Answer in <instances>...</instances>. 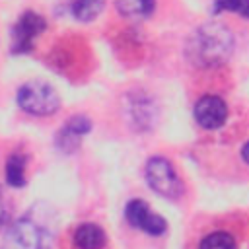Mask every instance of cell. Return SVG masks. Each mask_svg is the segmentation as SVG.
I'll return each instance as SVG.
<instances>
[{
  "label": "cell",
  "instance_id": "obj_1",
  "mask_svg": "<svg viewBox=\"0 0 249 249\" xmlns=\"http://www.w3.org/2000/svg\"><path fill=\"white\" fill-rule=\"evenodd\" d=\"M185 51L189 60L196 66H218L224 64L233 53V35L224 23L208 21L193 31Z\"/></svg>",
  "mask_w": 249,
  "mask_h": 249
},
{
  "label": "cell",
  "instance_id": "obj_2",
  "mask_svg": "<svg viewBox=\"0 0 249 249\" xmlns=\"http://www.w3.org/2000/svg\"><path fill=\"white\" fill-rule=\"evenodd\" d=\"M18 105L33 117H47L58 111L60 99L51 84L43 80H29L18 89Z\"/></svg>",
  "mask_w": 249,
  "mask_h": 249
},
{
  "label": "cell",
  "instance_id": "obj_3",
  "mask_svg": "<svg viewBox=\"0 0 249 249\" xmlns=\"http://www.w3.org/2000/svg\"><path fill=\"white\" fill-rule=\"evenodd\" d=\"M146 181L152 187L154 193L165 196V198H179L183 195V183L173 169V165L165 158H152L146 163Z\"/></svg>",
  "mask_w": 249,
  "mask_h": 249
},
{
  "label": "cell",
  "instance_id": "obj_4",
  "mask_svg": "<svg viewBox=\"0 0 249 249\" xmlns=\"http://www.w3.org/2000/svg\"><path fill=\"white\" fill-rule=\"evenodd\" d=\"M0 249H45V233L35 220L19 218L8 228Z\"/></svg>",
  "mask_w": 249,
  "mask_h": 249
},
{
  "label": "cell",
  "instance_id": "obj_5",
  "mask_svg": "<svg viewBox=\"0 0 249 249\" xmlns=\"http://www.w3.org/2000/svg\"><path fill=\"white\" fill-rule=\"evenodd\" d=\"M47 21L37 12H23L12 29V53L25 54L33 49L35 39L45 31Z\"/></svg>",
  "mask_w": 249,
  "mask_h": 249
},
{
  "label": "cell",
  "instance_id": "obj_6",
  "mask_svg": "<svg viewBox=\"0 0 249 249\" xmlns=\"http://www.w3.org/2000/svg\"><path fill=\"white\" fill-rule=\"evenodd\" d=\"M124 216L130 226L144 230L150 235H161L167 230V222L160 214H154L150 210V206L146 204V200H140V198H132L126 204Z\"/></svg>",
  "mask_w": 249,
  "mask_h": 249
},
{
  "label": "cell",
  "instance_id": "obj_7",
  "mask_svg": "<svg viewBox=\"0 0 249 249\" xmlns=\"http://www.w3.org/2000/svg\"><path fill=\"white\" fill-rule=\"evenodd\" d=\"M195 119L200 126L208 130L220 128L228 119V105L218 95H204L195 105Z\"/></svg>",
  "mask_w": 249,
  "mask_h": 249
},
{
  "label": "cell",
  "instance_id": "obj_8",
  "mask_svg": "<svg viewBox=\"0 0 249 249\" xmlns=\"http://www.w3.org/2000/svg\"><path fill=\"white\" fill-rule=\"evenodd\" d=\"M91 130V121L84 115H74L66 121L64 128L56 134V148L64 154H72L80 146V138Z\"/></svg>",
  "mask_w": 249,
  "mask_h": 249
},
{
  "label": "cell",
  "instance_id": "obj_9",
  "mask_svg": "<svg viewBox=\"0 0 249 249\" xmlns=\"http://www.w3.org/2000/svg\"><path fill=\"white\" fill-rule=\"evenodd\" d=\"M72 241L76 249H103L107 243V237H105V231L97 224L86 222L74 230Z\"/></svg>",
  "mask_w": 249,
  "mask_h": 249
},
{
  "label": "cell",
  "instance_id": "obj_10",
  "mask_svg": "<svg viewBox=\"0 0 249 249\" xmlns=\"http://www.w3.org/2000/svg\"><path fill=\"white\" fill-rule=\"evenodd\" d=\"M25 163L27 158L23 154H12L6 161V183L14 189H19L25 185Z\"/></svg>",
  "mask_w": 249,
  "mask_h": 249
},
{
  "label": "cell",
  "instance_id": "obj_11",
  "mask_svg": "<svg viewBox=\"0 0 249 249\" xmlns=\"http://www.w3.org/2000/svg\"><path fill=\"white\" fill-rule=\"evenodd\" d=\"M103 6H105V0H74L72 16L78 21H91L101 14Z\"/></svg>",
  "mask_w": 249,
  "mask_h": 249
},
{
  "label": "cell",
  "instance_id": "obj_12",
  "mask_svg": "<svg viewBox=\"0 0 249 249\" xmlns=\"http://www.w3.org/2000/svg\"><path fill=\"white\" fill-rule=\"evenodd\" d=\"M128 111L134 115V119H132V124H134V126H138V128H148V126H152L156 109H154V105H152L148 99H136V101H132Z\"/></svg>",
  "mask_w": 249,
  "mask_h": 249
},
{
  "label": "cell",
  "instance_id": "obj_13",
  "mask_svg": "<svg viewBox=\"0 0 249 249\" xmlns=\"http://www.w3.org/2000/svg\"><path fill=\"white\" fill-rule=\"evenodd\" d=\"M117 10L126 18L148 16L154 10V0H115Z\"/></svg>",
  "mask_w": 249,
  "mask_h": 249
},
{
  "label": "cell",
  "instance_id": "obj_14",
  "mask_svg": "<svg viewBox=\"0 0 249 249\" xmlns=\"http://www.w3.org/2000/svg\"><path fill=\"white\" fill-rule=\"evenodd\" d=\"M198 249H237L233 235L228 231H212L206 237H202Z\"/></svg>",
  "mask_w": 249,
  "mask_h": 249
},
{
  "label": "cell",
  "instance_id": "obj_15",
  "mask_svg": "<svg viewBox=\"0 0 249 249\" xmlns=\"http://www.w3.org/2000/svg\"><path fill=\"white\" fill-rule=\"evenodd\" d=\"M214 12H237L249 19V0H216Z\"/></svg>",
  "mask_w": 249,
  "mask_h": 249
},
{
  "label": "cell",
  "instance_id": "obj_16",
  "mask_svg": "<svg viewBox=\"0 0 249 249\" xmlns=\"http://www.w3.org/2000/svg\"><path fill=\"white\" fill-rule=\"evenodd\" d=\"M10 220H12V204H10V200H8L6 193H4V189L0 187V231H2L4 228H8Z\"/></svg>",
  "mask_w": 249,
  "mask_h": 249
},
{
  "label": "cell",
  "instance_id": "obj_17",
  "mask_svg": "<svg viewBox=\"0 0 249 249\" xmlns=\"http://www.w3.org/2000/svg\"><path fill=\"white\" fill-rule=\"evenodd\" d=\"M241 156H243V160L249 163V142L243 146V150H241Z\"/></svg>",
  "mask_w": 249,
  "mask_h": 249
}]
</instances>
